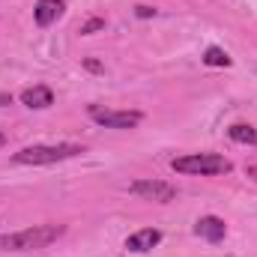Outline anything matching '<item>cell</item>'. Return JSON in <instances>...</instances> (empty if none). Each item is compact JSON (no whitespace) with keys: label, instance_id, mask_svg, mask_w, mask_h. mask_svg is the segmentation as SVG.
<instances>
[{"label":"cell","instance_id":"6da1fadb","mask_svg":"<svg viewBox=\"0 0 257 257\" xmlns=\"http://www.w3.org/2000/svg\"><path fill=\"white\" fill-rule=\"evenodd\" d=\"M63 233H66L63 224H33V227L15 230V233H3L0 236V251H36V248H48Z\"/></svg>","mask_w":257,"mask_h":257},{"label":"cell","instance_id":"7a4b0ae2","mask_svg":"<svg viewBox=\"0 0 257 257\" xmlns=\"http://www.w3.org/2000/svg\"><path fill=\"white\" fill-rule=\"evenodd\" d=\"M171 168L177 174H189V177H218V174H230L233 165L218 156V153H192V156H180L171 162Z\"/></svg>","mask_w":257,"mask_h":257},{"label":"cell","instance_id":"3957f363","mask_svg":"<svg viewBox=\"0 0 257 257\" xmlns=\"http://www.w3.org/2000/svg\"><path fill=\"white\" fill-rule=\"evenodd\" d=\"M84 147L81 144H39V147H24L18 150L12 159L18 165H57V162H66V159H75L81 156Z\"/></svg>","mask_w":257,"mask_h":257},{"label":"cell","instance_id":"277c9868","mask_svg":"<svg viewBox=\"0 0 257 257\" xmlns=\"http://www.w3.org/2000/svg\"><path fill=\"white\" fill-rule=\"evenodd\" d=\"M87 114L105 128H135L144 120L141 111H114V108H102V105H90Z\"/></svg>","mask_w":257,"mask_h":257},{"label":"cell","instance_id":"5b68a950","mask_svg":"<svg viewBox=\"0 0 257 257\" xmlns=\"http://www.w3.org/2000/svg\"><path fill=\"white\" fill-rule=\"evenodd\" d=\"M128 192L141 200H156V203H171L177 197V189L171 183H162V180H135L128 186Z\"/></svg>","mask_w":257,"mask_h":257},{"label":"cell","instance_id":"8992f818","mask_svg":"<svg viewBox=\"0 0 257 257\" xmlns=\"http://www.w3.org/2000/svg\"><path fill=\"white\" fill-rule=\"evenodd\" d=\"M194 233L206 242H221L224 233H227V224L218 218V215H200L197 224H194Z\"/></svg>","mask_w":257,"mask_h":257},{"label":"cell","instance_id":"52a82bcc","mask_svg":"<svg viewBox=\"0 0 257 257\" xmlns=\"http://www.w3.org/2000/svg\"><path fill=\"white\" fill-rule=\"evenodd\" d=\"M162 242V233L156 230V227H144V230H138V233H132L126 239V248L128 251H135V254H144V251H150V248H156Z\"/></svg>","mask_w":257,"mask_h":257},{"label":"cell","instance_id":"ba28073f","mask_svg":"<svg viewBox=\"0 0 257 257\" xmlns=\"http://www.w3.org/2000/svg\"><path fill=\"white\" fill-rule=\"evenodd\" d=\"M21 105H27V108H36V111H42V108H51V105H54V93H51V87H45V84L27 87V90L21 93Z\"/></svg>","mask_w":257,"mask_h":257},{"label":"cell","instance_id":"9c48e42d","mask_svg":"<svg viewBox=\"0 0 257 257\" xmlns=\"http://www.w3.org/2000/svg\"><path fill=\"white\" fill-rule=\"evenodd\" d=\"M63 9H66L63 0H36L33 18H36V24H39V27H48V24H54V21L63 15Z\"/></svg>","mask_w":257,"mask_h":257},{"label":"cell","instance_id":"30bf717a","mask_svg":"<svg viewBox=\"0 0 257 257\" xmlns=\"http://www.w3.org/2000/svg\"><path fill=\"white\" fill-rule=\"evenodd\" d=\"M227 135H230V141H236V144H257V128L254 126H245V123H236V126L227 128Z\"/></svg>","mask_w":257,"mask_h":257},{"label":"cell","instance_id":"8fae6325","mask_svg":"<svg viewBox=\"0 0 257 257\" xmlns=\"http://www.w3.org/2000/svg\"><path fill=\"white\" fill-rule=\"evenodd\" d=\"M203 63L206 66H230V57H227V51L224 48H206L203 51Z\"/></svg>","mask_w":257,"mask_h":257},{"label":"cell","instance_id":"7c38bea8","mask_svg":"<svg viewBox=\"0 0 257 257\" xmlns=\"http://www.w3.org/2000/svg\"><path fill=\"white\" fill-rule=\"evenodd\" d=\"M96 30H105V18H90V21H84L81 24V36H90V33H96Z\"/></svg>","mask_w":257,"mask_h":257},{"label":"cell","instance_id":"4fadbf2b","mask_svg":"<svg viewBox=\"0 0 257 257\" xmlns=\"http://www.w3.org/2000/svg\"><path fill=\"white\" fill-rule=\"evenodd\" d=\"M135 9H138V18H150V15H156L153 6H135Z\"/></svg>","mask_w":257,"mask_h":257},{"label":"cell","instance_id":"5bb4252c","mask_svg":"<svg viewBox=\"0 0 257 257\" xmlns=\"http://www.w3.org/2000/svg\"><path fill=\"white\" fill-rule=\"evenodd\" d=\"M84 66H87L90 72H102V63H99V60H84Z\"/></svg>","mask_w":257,"mask_h":257},{"label":"cell","instance_id":"9a60e30c","mask_svg":"<svg viewBox=\"0 0 257 257\" xmlns=\"http://www.w3.org/2000/svg\"><path fill=\"white\" fill-rule=\"evenodd\" d=\"M248 177H251V180L257 183V165H251V168H248Z\"/></svg>","mask_w":257,"mask_h":257},{"label":"cell","instance_id":"2e32d148","mask_svg":"<svg viewBox=\"0 0 257 257\" xmlns=\"http://www.w3.org/2000/svg\"><path fill=\"white\" fill-rule=\"evenodd\" d=\"M3 144H6V135H3V132H0V147H3Z\"/></svg>","mask_w":257,"mask_h":257}]
</instances>
